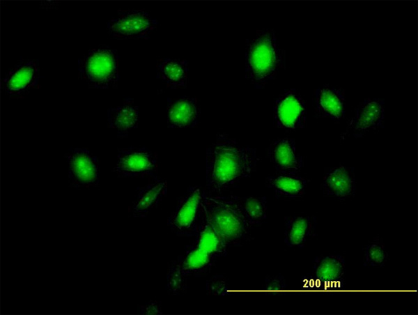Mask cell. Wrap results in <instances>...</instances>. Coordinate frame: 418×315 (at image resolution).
Segmentation results:
<instances>
[{
	"instance_id": "6da1fadb",
	"label": "cell",
	"mask_w": 418,
	"mask_h": 315,
	"mask_svg": "<svg viewBox=\"0 0 418 315\" xmlns=\"http://www.w3.org/2000/svg\"><path fill=\"white\" fill-rule=\"evenodd\" d=\"M258 161L255 148L242 146L228 135L218 134L206 151V192L220 194L251 176Z\"/></svg>"
},
{
	"instance_id": "7a4b0ae2",
	"label": "cell",
	"mask_w": 418,
	"mask_h": 315,
	"mask_svg": "<svg viewBox=\"0 0 418 315\" xmlns=\"http://www.w3.org/2000/svg\"><path fill=\"white\" fill-rule=\"evenodd\" d=\"M285 63V51L273 29H258L246 41L245 77L256 89L275 79Z\"/></svg>"
},
{
	"instance_id": "3957f363",
	"label": "cell",
	"mask_w": 418,
	"mask_h": 315,
	"mask_svg": "<svg viewBox=\"0 0 418 315\" xmlns=\"http://www.w3.org/2000/svg\"><path fill=\"white\" fill-rule=\"evenodd\" d=\"M203 206L208 222L227 246L238 245L247 238L251 226L238 196H215L203 191Z\"/></svg>"
},
{
	"instance_id": "277c9868",
	"label": "cell",
	"mask_w": 418,
	"mask_h": 315,
	"mask_svg": "<svg viewBox=\"0 0 418 315\" xmlns=\"http://www.w3.org/2000/svg\"><path fill=\"white\" fill-rule=\"evenodd\" d=\"M119 59L116 49L109 47L91 49L78 59L79 78L88 88H116L120 79Z\"/></svg>"
},
{
	"instance_id": "5b68a950",
	"label": "cell",
	"mask_w": 418,
	"mask_h": 315,
	"mask_svg": "<svg viewBox=\"0 0 418 315\" xmlns=\"http://www.w3.org/2000/svg\"><path fill=\"white\" fill-rule=\"evenodd\" d=\"M158 25V21L144 9H120L107 22L109 34L116 39H147Z\"/></svg>"
},
{
	"instance_id": "8992f818",
	"label": "cell",
	"mask_w": 418,
	"mask_h": 315,
	"mask_svg": "<svg viewBox=\"0 0 418 315\" xmlns=\"http://www.w3.org/2000/svg\"><path fill=\"white\" fill-rule=\"evenodd\" d=\"M203 192L199 186H191L179 199L167 220L169 226L176 235L196 236L203 209Z\"/></svg>"
},
{
	"instance_id": "52a82bcc",
	"label": "cell",
	"mask_w": 418,
	"mask_h": 315,
	"mask_svg": "<svg viewBox=\"0 0 418 315\" xmlns=\"http://www.w3.org/2000/svg\"><path fill=\"white\" fill-rule=\"evenodd\" d=\"M113 171L118 177L157 178L158 158L146 146L121 148Z\"/></svg>"
},
{
	"instance_id": "ba28073f",
	"label": "cell",
	"mask_w": 418,
	"mask_h": 315,
	"mask_svg": "<svg viewBox=\"0 0 418 315\" xmlns=\"http://www.w3.org/2000/svg\"><path fill=\"white\" fill-rule=\"evenodd\" d=\"M216 258L194 243L188 246L185 254L169 268L167 275L169 291L176 293L182 289L185 277L206 273Z\"/></svg>"
},
{
	"instance_id": "9c48e42d",
	"label": "cell",
	"mask_w": 418,
	"mask_h": 315,
	"mask_svg": "<svg viewBox=\"0 0 418 315\" xmlns=\"http://www.w3.org/2000/svg\"><path fill=\"white\" fill-rule=\"evenodd\" d=\"M40 78L38 59L21 57L5 74L2 85L10 98L20 99L38 89Z\"/></svg>"
},
{
	"instance_id": "30bf717a",
	"label": "cell",
	"mask_w": 418,
	"mask_h": 315,
	"mask_svg": "<svg viewBox=\"0 0 418 315\" xmlns=\"http://www.w3.org/2000/svg\"><path fill=\"white\" fill-rule=\"evenodd\" d=\"M65 156L69 187L79 189L99 185V162L90 151L86 148H70Z\"/></svg>"
},
{
	"instance_id": "8fae6325",
	"label": "cell",
	"mask_w": 418,
	"mask_h": 315,
	"mask_svg": "<svg viewBox=\"0 0 418 315\" xmlns=\"http://www.w3.org/2000/svg\"><path fill=\"white\" fill-rule=\"evenodd\" d=\"M276 126L284 130H295L305 126L306 102L295 89H288L275 100L273 109Z\"/></svg>"
},
{
	"instance_id": "7c38bea8",
	"label": "cell",
	"mask_w": 418,
	"mask_h": 315,
	"mask_svg": "<svg viewBox=\"0 0 418 315\" xmlns=\"http://www.w3.org/2000/svg\"><path fill=\"white\" fill-rule=\"evenodd\" d=\"M385 101L378 98H367L356 108L354 116L348 123L343 135L352 133L359 137L370 130L384 128Z\"/></svg>"
},
{
	"instance_id": "4fadbf2b",
	"label": "cell",
	"mask_w": 418,
	"mask_h": 315,
	"mask_svg": "<svg viewBox=\"0 0 418 315\" xmlns=\"http://www.w3.org/2000/svg\"><path fill=\"white\" fill-rule=\"evenodd\" d=\"M167 127L189 128L195 127L200 116L198 100L194 97L182 96L168 98Z\"/></svg>"
},
{
	"instance_id": "5bb4252c",
	"label": "cell",
	"mask_w": 418,
	"mask_h": 315,
	"mask_svg": "<svg viewBox=\"0 0 418 315\" xmlns=\"http://www.w3.org/2000/svg\"><path fill=\"white\" fill-rule=\"evenodd\" d=\"M268 156L279 173L297 174L303 167V158L297 151L293 139L274 140L268 148Z\"/></svg>"
},
{
	"instance_id": "9a60e30c",
	"label": "cell",
	"mask_w": 418,
	"mask_h": 315,
	"mask_svg": "<svg viewBox=\"0 0 418 315\" xmlns=\"http://www.w3.org/2000/svg\"><path fill=\"white\" fill-rule=\"evenodd\" d=\"M322 187L326 195L341 200L353 197L356 190L354 169L344 165L327 169L323 176Z\"/></svg>"
},
{
	"instance_id": "2e32d148",
	"label": "cell",
	"mask_w": 418,
	"mask_h": 315,
	"mask_svg": "<svg viewBox=\"0 0 418 315\" xmlns=\"http://www.w3.org/2000/svg\"><path fill=\"white\" fill-rule=\"evenodd\" d=\"M137 194L129 209L134 217H146L167 193V182L159 177L137 188Z\"/></svg>"
},
{
	"instance_id": "e0dca14e",
	"label": "cell",
	"mask_w": 418,
	"mask_h": 315,
	"mask_svg": "<svg viewBox=\"0 0 418 315\" xmlns=\"http://www.w3.org/2000/svg\"><path fill=\"white\" fill-rule=\"evenodd\" d=\"M345 91L341 88L324 85L315 91V111L319 117L339 121L345 116Z\"/></svg>"
},
{
	"instance_id": "ac0fdd59",
	"label": "cell",
	"mask_w": 418,
	"mask_h": 315,
	"mask_svg": "<svg viewBox=\"0 0 418 315\" xmlns=\"http://www.w3.org/2000/svg\"><path fill=\"white\" fill-rule=\"evenodd\" d=\"M139 123V108L132 98H126L121 105L107 110V125L117 132L118 137H127L132 129L137 128Z\"/></svg>"
},
{
	"instance_id": "d6986e66",
	"label": "cell",
	"mask_w": 418,
	"mask_h": 315,
	"mask_svg": "<svg viewBox=\"0 0 418 315\" xmlns=\"http://www.w3.org/2000/svg\"><path fill=\"white\" fill-rule=\"evenodd\" d=\"M157 78L171 89L187 86L189 75L188 62L180 58L164 57L156 63Z\"/></svg>"
},
{
	"instance_id": "ffe728a7",
	"label": "cell",
	"mask_w": 418,
	"mask_h": 315,
	"mask_svg": "<svg viewBox=\"0 0 418 315\" xmlns=\"http://www.w3.org/2000/svg\"><path fill=\"white\" fill-rule=\"evenodd\" d=\"M284 242L291 247H302L316 235V219L313 216L297 215L285 220Z\"/></svg>"
},
{
	"instance_id": "44dd1931",
	"label": "cell",
	"mask_w": 418,
	"mask_h": 315,
	"mask_svg": "<svg viewBox=\"0 0 418 315\" xmlns=\"http://www.w3.org/2000/svg\"><path fill=\"white\" fill-rule=\"evenodd\" d=\"M308 180L296 174L279 173L265 178V185L274 192L277 197L297 198L302 197Z\"/></svg>"
},
{
	"instance_id": "7402d4cb",
	"label": "cell",
	"mask_w": 418,
	"mask_h": 315,
	"mask_svg": "<svg viewBox=\"0 0 418 315\" xmlns=\"http://www.w3.org/2000/svg\"><path fill=\"white\" fill-rule=\"evenodd\" d=\"M194 243L210 252L215 258L226 254L227 245L208 222L204 208L201 216Z\"/></svg>"
},
{
	"instance_id": "603a6c76",
	"label": "cell",
	"mask_w": 418,
	"mask_h": 315,
	"mask_svg": "<svg viewBox=\"0 0 418 315\" xmlns=\"http://www.w3.org/2000/svg\"><path fill=\"white\" fill-rule=\"evenodd\" d=\"M345 266V259L339 254L321 256L314 260L313 275L325 282H337L343 277Z\"/></svg>"
},
{
	"instance_id": "cb8c5ba5",
	"label": "cell",
	"mask_w": 418,
	"mask_h": 315,
	"mask_svg": "<svg viewBox=\"0 0 418 315\" xmlns=\"http://www.w3.org/2000/svg\"><path fill=\"white\" fill-rule=\"evenodd\" d=\"M241 211L250 226L260 224L267 217V199L265 197H238Z\"/></svg>"
},
{
	"instance_id": "d4e9b609",
	"label": "cell",
	"mask_w": 418,
	"mask_h": 315,
	"mask_svg": "<svg viewBox=\"0 0 418 315\" xmlns=\"http://www.w3.org/2000/svg\"><path fill=\"white\" fill-rule=\"evenodd\" d=\"M388 259L385 245L379 237L375 238L365 247L364 266L382 267Z\"/></svg>"
},
{
	"instance_id": "484cf974",
	"label": "cell",
	"mask_w": 418,
	"mask_h": 315,
	"mask_svg": "<svg viewBox=\"0 0 418 315\" xmlns=\"http://www.w3.org/2000/svg\"><path fill=\"white\" fill-rule=\"evenodd\" d=\"M161 305L157 301H150L138 308L139 314H162Z\"/></svg>"
}]
</instances>
